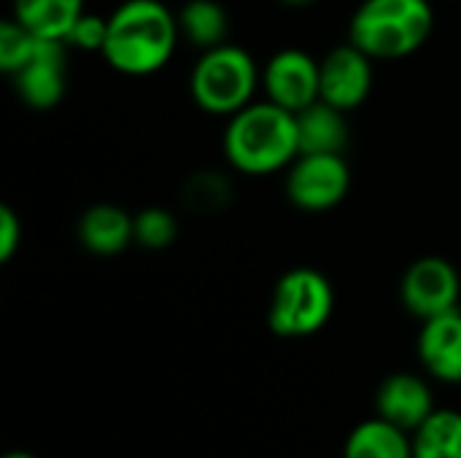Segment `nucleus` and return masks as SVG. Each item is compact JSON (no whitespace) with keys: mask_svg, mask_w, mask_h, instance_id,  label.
<instances>
[{"mask_svg":"<svg viewBox=\"0 0 461 458\" xmlns=\"http://www.w3.org/2000/svg\"><path fill=\"white\" fill-rule=\"evenodd\" d=\"M419 359L424 370L440 383H461V310H448L421 321Z\"/></svg>","mask_w":461,"mask_h":458,"instance_id":"obj_12","label":"nucleus"},{"mask_svg":"<svg viewBox=\"0 0 461 458\" xmlns=\"http://www.w3.org/2000/svg\"><path fill=\"white\" fill-rule=\"evenodd\" d=\"M178 30L181 40L197 51H208L227 43L230 13L219 0H186L178 11Z\"/></svg>","mask_w":461,"mask_h":458,"instance_id":"obj_17","label":"nucleus"},{"mask_svg":"<svg viewBox=\"0 0 461 458\" xmlns=\"http://www.w3.org/2000/svg\"><path fill=\"white\" fill-rule=\"evenodd\" d=\"M22 219L11 205H0V262H11L22 248Z\"/></svg>","mask_w":461,"mask_h":458,"instance_id":"obj_23","label":"nucleus"},{"mask_svg":"<svg viewBox=\"0 0 461 458\" xmlns=\"http://www.w3.org/2000/svg\"><path fill=\"white\" fill-rule=\"evenodd\" d=\"M76 238L95 256H116L135 243V216L111 202L89 205L76 224Z\"/></svg>","mask_w":461,"mask_h":458,"instance_id":"obj_13","label":"nucleus"},{"mask_svg":"<svg viewBox=\"0 0 461 458\" xmlns=\"http://www.w3.org/2000/svg\"><path fill=\"white\" fill-rule=\"evenodd\" d=\"M262 86V67L235 43H221L208 51H200L189 73V94L200 111L208 116L230 119L240 108L257 100Z\"/></svg>","mask_w":461,"mask_h":458,"instance_id":"obj_4","label":"nucleus"},{"mask_svg":"<svg viewBox=\"0 0 461 458\" xmlns=\"http://www.w3.org/2000/svg\"><path fill=\"white\" fill-rule=\"evenodd\" d=\"M435 32L429 0H362L348 22V40L373 59H405Z\"/></svg>","mask_w":461,"mask_h":458,"instance_id":"obj_3","label":"nucleus"},{"mask_svg":"<svg viewBox=\"0 0 461 458\" xmlns=\"http://www.w3.org/2000/svg\"><path fill=\"white\" fill-rule=\"evenodd\" d=\"M411 437L413 458H461V413L435 410Z\"/></svg>","mask_w":461,"mask_h":458,"instance_id":"obj_18","label":"nucleus"},{"mask_svg":"<svg viewBox=\"0 0 461 458\" xmlns=\"http://www.w3.org/2000/svg\"><path fill=\"white\" fill-rule=\"evenodd\" d=\"M400 300L411 316L429 321L448 310H456L461 300V275L446 256H421L411 262L400 281Z\"/></svg>","mask_w":461,"mask_h":458,"instance_id":"obj_7","label":"nucleus"},{"mask_svg":"<svg viewBox=\"0 0 461 458\" xmlns=\"http://www.w3.org/2000/svg\"><path fill=\"white\" fill-rule=\"evenodd\" d=\"M335 310V289L330 278L313 267L284 273L270 294L267 327L278 337H311L321 332Z\"/></svg>","mask_w":461,"mask_h":458,"instance_id":"obj_5","label":"nucleus"},{"mask_svg":"<svg viewBox=\"0 0 461 458\" xmlns=\"http://www.w3.org/2000/svg\"><path fill=\"white\" fill-rule=\"evenodd\" d=\"M343 458H413V437L378 416L348 435Z\"/></svg>","mask_w":461,"mask_h":458,"instance_id":"obj_16","label":"nucleus"},{"mask_svg":"<svg viewBox=\"0 0 461 458\" xmlns=\"http://www.w3.org/2000/svg\"><path fill=\"white\" fill-rule=\"evenodd\" d=\"M181 43L178 13L162 0H122L108 16L103 59L122 76L146 78L159 73Z\"/></svg>","mask_w":461,"mask_h":458,"instance_id":"obj_1","label":"nucleus"},{"mask_svg":"<svg viewBox=\"0 0 461 458\" xmlns=\"http://www.w3.org/2000/svg\"><path fill=\"white\" fill-rule=\"evenodd\" d=\"M375 408L381 418L411 435L438 410L432 386L413 373H394L384 378V383L378 386Z\"/></svg>","mask_w":461,"mask_h":458,"instance_id":"obj_11","label":"nucleus"},{"mask_svg":"<svg viewBox=\"0 0 461 458\" xmlns=\"http://www.w3.org/2000/svg\"><path fill=\"white\" fill-rule=\"evenodd\" d=\"M227 165L240 175H273L300 157L297 113L273 100H254L227 119L221 135Z\"/></svg>","mask_w":461,"mask_h":458,"instance_id":"obj_2","label":"nucleus"},{"mask_svg":"<svg viewBox=\"0 0 461 458\" xmlns=\"http://www.w3.org/2000/svg\"><path fill=\"white\" fill-rule=\"evenodd\" d=\"M181 197L184 205L194 213H219L232 202V184L219 170H200L186 178Z\"/></svg>","mask_w":461,"mask_h":458,"instance_id":"obj_19","label":"nucleus"},{"mask_svg":"<svg viewBox=\"0 0 461 458\" xmlns=\"http://www.w3.org/2000/svg\"><path fill=\"white\" fill-rule=\"evenodd\" d=\"M105 38H108V16L84 11L78 16V22L73 24V30L68 32L65 43H68V49H76V51H97V54H103Z\"/></svg>","mask_w":461,"mask_h":458,"instance_id":"obj_22","label":"nucleus"},{"mask_svg":"<svg viewBox=\"0 0 461 458\" xmlns=\"http://www.w3.org/2000/svg\"><path fill=\"white\" fill-rule=\"evenodd\" d=\"M68 43L41 38L32 57L11 76L19 100L32 111H51L68 92Z\"/></svg>","mask_w":461,"mask_h":458,"instance_id":"obj_9","label":"nucleus"},{"mask_svg":"<svg viewBox=\"0 0 461 458\" xmlns=\"http://www.w3.org/2000/svg\"><path fill=\"white\" fill-rule=\"evenodd\" d=\"M278 3H284V5H289V8H311V5H316L319 0H278Z\"/></svg>","mask_w":461,"mask_h":458,"instance_id":"obj_24","label":"nucleus"},{"mask_svg":"<svg viewBox=\"0 0 461 458\" xmlns=\"http://www.w3.org/2000/svg\"><path fill=\"white\" fill-rule=\"evenodd\" d=\"M178 240V219L162 205H149L135 213V246L146 251H165Z\"/></svg>","mask_w":461,"mask_h":458,"instance_id":"obj_20","label":"nucleus"},{"mask_svg":"<svg viewBox=\"0 0 461 458\" xmlns=\"http://www.w3.org/2000/svg\"><path fill=\"white\" fill-rule=\"evenodd\" d=\"M351 192V167L343 154H300L286 167V197L305 213L338 208Z\"/></svg>","mask_w":461,"mask_h":458,"instance_id":"obj_6","label":"nucleus"},{"mask_svg":"<svg viewBox=\"0 0 461 458\" xmlns=\"http://www.w3.org/2000/svg\"><path fill=\"white\" fill-rule=\"evenodd\" d=\"M321 86V62L303 49H281L262 67L265 97L276 105L300 113L319 100Z\"/></svg>","mask_w":461,"mask_h":458,"instance_id":"obj_8","label":"nucleus"},{"mask_svg":"<svg viewBox=\"0 0 461 458\" xmlns=\"http://www.w3.org/2000/svg\"><path fill=\"white\" fill-rule=\"evenodd\" d=\"M321 86L319 100L340 108V111H357L373 92V57L365 54L359 46L340 43L330 49L321 59Z\"/></svg>","mask_w":461,"mask_h":458,"instance_id":"obj_10","label":"nucleus"},{"mask_svg":"<svg viewBox=\"0 0 461 458\" xmlns=\"http://www.w3.org/2000/svg\"><path fill=\"white\" fill-rule=\"evenodd\" d=\"M38 35H32L24 24H19L14 16L0 22V70L11 78L35 51Z\"/></svg>","mask_w":461,"mask_h":458,"instance_id":"obj_21","label":"nucleus"},{"mask_svg":"<svg viewBox=\"0 0 461 458\" xmlns=\"http://www.w3.org/2000/svg\"><path fill=\"white\" fill-rule=\"evenodd\" d=\"M300 154H343L351 140L346 111L316 100L297 113Z\"/></svg>","mask_w":461,"mask_h":458,"instance_id":"obj_14","label":"nucleus"},{"mask_svg":"<svg viewBox=\"0 0 461 458\" xmlns=\"http://www.w3.org/2000/svg\"><path fill=\"white\" fill-rule=\"evenodd\" d=\"M86 11V0H14L11 16L32 35L46 40H65L78 16Z\"/></svg>","mask_w":461,"mask_h":458,"instance_id":"obj_15","label":"nucleus"},{"mask_svg":"<svg viewBox=\"0 0 461 458\" xmlns=\"http://www.w3.org/2000/svg\"><path fill=\"white\" fill-rule=\"evenodd\" d=\"M3 458H35L32 454H24V451H14V454H5Z\"/></svg>","mask_w":461,"mask_h":458,"instance_id":"obj_25","label":"nucleus"}]
</instances>
